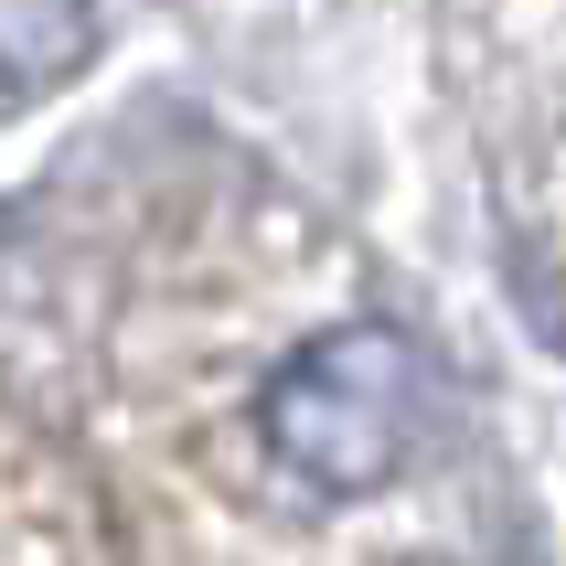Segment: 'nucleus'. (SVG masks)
<instances>
[{"label": "nucleus", "instance_id": "f257e3e1", "mask_svg": "<svg viewBox=\"0 0 566 566\" xmlns=\"http://www.w3.org/2000/svg\"><path fill=\"white\" fill-rule=\"evenodd\" d=\"M439 417V364L396 332V321H343L300 343L256 396V428L311 492H385L428 449Z\"/></svg>", "mask_w": 566, "mask_h": 566}, {"label": "nucleus", "instance_id": "f03ea898", "mask_svg": "<svg viewBox=\"0 0 566 566\" xmlns=\"http://www.w3.org/2000/svg\"><path fill=\"white\" fill-rule=\"evenodd\" d=\"M96 0H0V86H54L86 54Z\"/></svg>", "mask_w": 566, "mask_h": 566}]
</instances>
